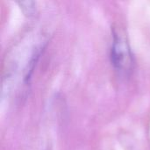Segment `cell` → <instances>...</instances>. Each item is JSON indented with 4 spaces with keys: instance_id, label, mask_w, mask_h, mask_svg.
<instances>
[{
    "instance_id": "6da1fadb",
    "label": "cell",
    "mask_w": 150,
    "mask_h": 150,
    "mask_svg": "<svg viewBox=\"0 0 150 150\" xmlns=\"http://www.w3.org/2000/svg\"><path fill=\"white\" fill-rule=\"evenodd\" d=\"M111 61L114 68L120 73L129 72L133 66V54L128 42L116 31H113Z\"/></svg>"
},
{
    "instance_id": "7a4b0ae2",
    "label": "cell",
    "mask_w": 150,
    "mask_h": 150,
    "mask_svg": "<svg viewBox=\"0 0 150 150\" xmlns=\"http://www.w3.org/2000/svg\"><path fill=\"white\" fill-rule=\"evenodd\" d=\"M20 8L23 10L25 15L27 16H32L35 13L36 7H35V3L33 1H22L19 2Z\"/></svg>"
}]
</instances>
